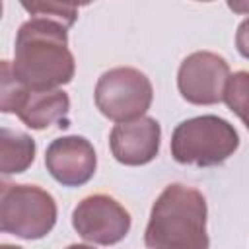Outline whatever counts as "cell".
<instances>
[{
	"instance_id": "8992f818",
	"label": "cell",
	"mask_w": 249,
	"mask_h": 249,
	"mask_svg": "<svg viewBox=\"0 0 249 249\" xmlns=\"http://www.w3.org/2000/svg\"><path fill=\"white\" fill-rule=\"evenodd\" d=\"M72 228L89 243L115 245L130 230L128 210L113 196L97 193L82 198L72 210Z\"/></svg>"
},
{
	"instance_id": "3957f363",
	"label": "cell",
	"mask_w": 249,
	"mask_h": 249,
	"mask_svg": "<svg viewBox=\"0 0 249 249\" xmlns=\"http://www.w3.org/2000/svg\"><path fill=\"white\" fill-rule=\"evenodd\" d=\"M171 156L177 163L212 167L224 163L239 148L233 124L218 115L181 121L171 134Z\"/></svg>"
},
{
	"instance_id": "277c9868",
	"label": "cell",
	"mask_w": 249,
	"mask_h": 249,
	"mask_svg": "<svg viewBox=\"0 0 249 249\" xmlns=\"http://www.w3.org/2000/svg\"><path fill=\"white\" fill-rule=\"evenodd\" d=\"M56 224L54 196L37 185L2 183L0 230L21 239H41Z\"/></svg>"
},
{
	"instance_id": "ac0fdd59",
	"label": "cell",
	"mask_w": 249,
	"mask_h": 249,
	"mask_svg": "<svg viewBox=\"0 0 249 249\" xmlns=\"http://www.w3.org/2000/svg\"><path fill=\"white\" fill-rule=\"evenodd\" d=\"M0 249H23V247H18V245H8V243H2Z\"/></svg>"
},
{
	"instance_id": "7a4b0ae2",
	"label": "cell",
	"mask_w": 249,
	"mask_h": 249,
	"mask_svg": "<svg viewBox=\"0 0 249 249\" xmlns=\"http://www.w3.org/2000/svg\"><path fill=\"white\" fill-rule=\"evenodd\" d=\"M206 198L195 187L167 185L156 198L144 231L150 249H208Z\"/></svg>"
},
{
	"instance_id": "9a60e30c",
	"label": "cell",
	"mask_w": 249,
	"mask_h": 249,
	"mask_svg": "<svg viewBox=\"0 0 249 249\" xmlns=\"http://www.w3.org/2000/svg\"><path fill=\"white\" fill-rule=\"evenodd\" d=\"M235 47H237V53L249 60V18H245L239 25H237V31H235Z\"/></svg>"
},
{
	"instance_id": "6da1fadb",
	"label": "cell",
	"mask_w": 249,
	"mask_h": 249,
	"mask_svg": "<svg viewBox=\"0 0 249 249\" xmlns=\"http://www.w3.org/2000/svg\"><path fill=\"white\" fill-rule=\"evenodd\" d=\"M12 68L25 88L37 91L72 82L76 62L68 49V27L47 18L23 21L16 35Z\"/></svg>"
},
{
	"instance_id": "8fae6325",
	"label": "cell",
	"mask_w": 249,
	"mask_h": 249,
	"mask_svg": "<svg viewBox=\"0 0 249 249\" xmlns=\"http://www.w3.org/2000/svg\"><path fill=\"white\" fill-rule=\"evenodd\" d=\"M35 140L19 130H0V171L4 175L23 173L35 160Z\"/></svg>"
},
{
	"instance_id": "4fadbf2b",
	"label": "cell",
	"mask_w": 249,
	"mask_h": 249,
	"mask_svg": "<svg viewBox=\"0 0 249 249\" xmlns=\"http://www.w3.org/2000/svg\"><path fill=\"white\" fill-rule=\"evenodd\" d=\"M21 8L31 14V18H47L53 21L70 27L78 19L76 4H60V2H21Z\"/></svg>"
},
{
	"instance_id": "7c38bea8",
	"label": "cell",
	"mask_w": 249,
	"mask_h": 249,
	"mask_svg": "<svg viewBox=\"0 0 249 249\" xmlns=\"http://www.w3.org/2000/svg\"><path fill=\"white\" fill-rule=\"evenodd\" d=\"M224 101L249 130V70H239L230 76Z\"/></svg>"
},
{
	"instance_id": "52a82bcc",
	"label": "cell",
	"mask_w": 249,
	"mask_h": 249,
	"mask_svg": "<svg viewBox=\"0 0 249 249\" xmlns=\"http://www.w3.org/2000/svg\"><path fill=\"white\" fill-rule=\"evenodd\" d=\"M230 76V64L224 56L196 51L179 64L177 88L181 97L193 105H216L224 101Z\"/></svg>"
},
{
	"instance_id": "5bb4252c",
	"label": "cell",
	"mask_w": 249,
	"mask_h": 249,
	"mask_svg": "<svg viewBox=\"0 0 249 249\" xmlns=\"http://www.w3.org/2000/svg\"><path fill=\"white\" fill-rule=\"evenodd\" d=\"M0 68H2V74H0V109H2V113H14L16 101L19 99L25 86L16 78L10 60H2Z\"/></svg>"
},
{
	"instance_id": "9c48e42d",
	"label": "cell",
	"mask_w": 249,
	"mask_h": 249,
	"mask_svg": "<svg viewBox=\"0 0 249 249\" xmlns=\"http://www.w3.org/2000/svg\"><path fill=\"white\" fill-rule=\"evenodd\" d=\"M161 126L152 117L119 123L109 134L113 158L123 165H146L160 152Z\"/></svg>"
},
{
	"instance_id": "30bf717a",
	"label": "cell",
	"mask_w": 249,
	"mask_h": 249,
	"mask_svg": "<svg viewBox=\"0 0 249 249\" xmlns=\"http://www.w3.org/2000/svg\"><path fill=\"white\" fill-rule=\"evenodd\" d=\"M14 113L19 117V121L33 128L43 130L51 124H56L60 128L68 126V113H70V97L62 89H29L23 88L19 99L16 101Z\"/></svg>"
},
{
	"instance_id": "5b68a950",
	"label": "cell",
	"mask_w": 249,
	"mask_h": 249,
	"mask_svg": "<svg viewBox=\"0 0 249 249\" xmlns=\"http://www.w3.org/2000/svg\"><path fill=\"white\" fill-rule=\"evenodd\" d=\"M93 97L101 115L119 124L146 117L154 99V88L150 78L138 68L117 66L99 76Z\"/></svg>"
},
{
	"instance_id": "e0dca14e",
	"label": "cell",
	"mask_w": 249,
	"mask_h": 249,
	"mask_svg": "<svg viewBox=\"0 0 249 249\" xmlns=\"http://www.w3.org/2000/svg\"><path fill=\"white\" fill-rule=\"evenodd\" d=\"M66 249H93L91 245H82V243H72V245H68Z\"/></svg>"
},
{
	"instance_id": "2e32d148",
	"label": "cell",
	"mask_w": 249,
	"mask_h": 249,
	"mask_svg": "<svg viewBox=\"0 0 249 249\" xmlns=\"http://www.w3.org/2000/svg\"><path fill=\"white\" fill-rule=\"evenodd\" d=\"M228 6H230L233 12H247V10H249V4H231V2H230Z\"/></svg>"
},
{
	"instance_id": "ba28073f",
	"label": "cell",
	"mask_w": 249,
	"mask_h": 249,
	"mask_svg": "<svg viewBox=\"0 0 249 249\" xmlns=\"http://www.w3.org/2000/svg\"><path fill=\"white\" fill-rule=\"evenodd\" d=\"M45 165L51 177L60 185L82 187L93 177L97 156L88 138L78 134L60 136L47 146Z\"/></svg>"
}]
</instances>
